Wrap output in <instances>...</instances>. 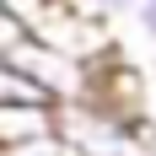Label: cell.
<instances>
[{
  "instance_id": "obj_1",
  "label": "cell",
  "mask_w": 156,
  "mask_h": 156,
  "mask_svg": "<svg viewBox=\"0 0 156 156\" xmlns=\"http://www.w3.org/2000/svg\"><path fill=\"white\" fill-rule=\"evenodd\" d=\"M59 135L76 156H156V135L145 113H129L108 97L59 102Z\"/></svg>"
},
{
  "instance_id": "obj_2",
  "label": "cell",
  "mask_w": 156,
  "mask_h": 156,
  "mask_svg": "<svg viewBox=\"0 0 156 156\" xmlns=\"http://www.w3.org/2000/svg\"><path fill=\"white\" fill-rule=\"evenodd\" d=\"M59 129V102H0V145L54 135Z\"/></svg>"
},
{
  "instance_id": "obj_3",
  "label": "cell",
  "mask_w": 156,
  "mask_h": 156,
  "mask_svg": "<svg viewBox=\"0 0 156 156\" xmlns=\"http://www.w3.org/2000/svg\"><path fill=\"white\" fill-rule=\"evenodd\" d=\"M0 102H54V92H48L38 76H27V70L0 65Z\"/></svg>"
},
{
  "instance_id": "obj_4",
  "label": "cell",
  "mask_w": 156,
  "mask_h": 156,
  "mask_svg": "<svg viewBox=\"0 0 156 156\" xmlns=\"http://www.w3.org/2000/svg\"><path fill=\"white\" fill-rule=\"evenodd\" d=\"M70 145H65V135L54 129V135H32V140H16V145H5L0 156H65Z\"/></svg>"
},
{
  "instance_id": "obj_5",
  "label": "cell",
  "mask_w": 156,
  "mask_h": 156,
  "mask_svg": "<svg viewBox=\"0 0 156 156\" xmlns=\"http://www.w3.org/2000/svg\"><path fill=\"white\" fill-rule=\"evenodd\" d=\"M135 22H140V32H145V38L156 43V0H145L140 11H135Z\"/></svg>"
},
{
  "instance_id": "obj_6",
  "label": "cell",
  "mask_w": 156,
  "mask_h": 156,
  "mask_svg": "<svg viewBox=\"0 0 156 156\" xmlns=\"http://www.w3.org/2000/svg\"><path fill=\"white\" fill-rule=\"evenodd\" d=\"M81 5H86V11H102V16H124L119 0H81Z\"/></svg>"
},
{
  "instance_id": "obj_7",
  "label": "cell",
  "mask_w": 156,
  "mask_h": 156,
  "mask_svg": "<svg viewBox=\"0 0 156 156\" xmlns=\"http://www.w3.org/2000/svg\"><path fill=\"white\" fill-rule=\"evenodd\" d=\"M119 5H124V11H129V16H135V11H140V5H145V0H119Z\"/></svg>"
}]
</instances>
